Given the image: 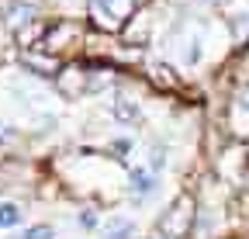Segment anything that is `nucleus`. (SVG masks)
I'll return each mask as SVG.
<instances>
[{
	"label": "nucleus",
	"instance_id": "obj_6",
	"mask_svg": "<svg viewBox=\"0 0 249 239\" xmlns=\"http://www.w3.org/2000/svg\"><path fill=\"white\" fill-rule=\"evenodd\" d=\"M246 97H249V94H246Z\"/></svg>",
	"mask_w": 249,
	"mask_h": 239
},
{
	"label": "nucleus",
	"instance_id": "obj_5",
	"mask_svg": "<svg viewBox=\"0 0 249 239\" xmlns=\"http://www.w3.org/2000/svg\"><path fill=\"white\" fill-rule=\"evenodd\" d=\"M76 222H80V229H97V215H93V212H80Z\"/></svg>",
	"mask_w": 249,
	"mask_h": 239
},
{
	"label": "nucleus",
	"instance_id": "obj_2",
	"mask_svg": "<svg viewBox=\"0 0 249 239\" xmlns=\"http://www.w3.org/2000/svg\"><path fill=\"white\" fill-rule=\"evenodd\" d=\"M104 236H107V239H132V236H135V222L114 215V219L104 225Z\"/></svg>",
	"mask_w": 249,
	"mask_h": 239
},
{
	"label": "nucleus",
	"instance_id": "obj_3",
	"mask_svg": "<svg viewBox=\"0 0 249 239\" xmlns=\"http://www.w3.org/2000/svg\"><path fill=\"white\" fill-rule=\"evenodd\" d=\"M21 219H24V212L14 201H0V229H14V225H21Z\"/></svg>",
	"mask_w": 249,
	"mask_h": 239
},
{
	"label": "nucleus",
	"instance_id": "obj_4",
	"mask_svg": "<svg viewBox=\"0 0 249 239\" xmlns=\"http://www.w3.org/2000/svg\"><path fill=\"white\" fill-rule=\"evenodd\" d=\"M21 239H55L52 225H31L28 232H21Z\"/></svg>",
	"mask_w": 249,
	"mask_h": 239
},
{
	"label": "nucleus",
	"instance_id": "obj_1",
	"mask_svg": "<svg viewBox=\"0 0 249 239\" xmlns=\"http://www.w3.org/2000/svg\"><path fill=\"white\" fill-rule=\"evenodd\" d=\"M132 201L135 204H142V201H149L156 191H160V173L156 170H149V166H139V170H132Z\"/></svg>",
	"mask_w": 249,
	"mask_h": 239
}]
</instances>
